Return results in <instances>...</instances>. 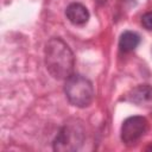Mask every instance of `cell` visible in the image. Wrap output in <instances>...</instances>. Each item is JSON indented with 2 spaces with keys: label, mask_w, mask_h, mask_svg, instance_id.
Wrapping results in <instances>:
<instances>
[{
  "label": "cell",
  "mask_w": 152,
  "mask_h": 152,
  "mask_svg": "<svg viewBox=\"0 0 152 152\" xmlns=\"http://www.w3.org/2000/svg\"><path fill=\"white\" fill-rule=\"evenodd\" d=\"M124 100L137 106L152 107V87L148 84H140L127 93Z\"/></svg>",
  "instance_id": "cell-5"
},
{
  "label": "cell",
  "mask_w": 152,
  "mask_h": 152,
  "mask_svg": "<svg viewBox=\"0 0 152 152\" xmlns=\"http://www.w3.org/2000/svg\"><path fill=\"white\" fill-rule=\"evenodd\" d=\"M44 63L48 72L56 80H66L74 74V53L69 45L58 37L49 39L45 44Z\"/></svg>",
  "instance_id": "cell-1"
},
{
  "label": "cell",
  "mask_w": 152,
  "mask_h": 152,
  "mask_svg": "<svg viewBox=\"0 0 152 152\" xmlns=\"http://www.w3.org/2000/svg\"><path fill=\"white\" fill-rule=\"evenodd\" d=\"M148 131V121L145 116L133 115L127 118L122 125L120 131L121 141L127 146L135 145Z\"/></svg>",
  "instance_id": "cell-4"
},
{
  "label": "cell",
  "mask_w": 152,
  "mask_h": 152,
  "mask_svg": "<svg viewBox=\"0 0 152 152\" xmlns=\"http://www.w3.org/2000/svg\"><path fill=\"white\" fill-rule=\"evenodd\" d=\"M64 94L68 101L78 108L90 106L95 96L93 83L87 77L78 74H72L65 80Z\"/></svg>",
  "instance_id": "cell-2"
},
{
  "label": "cell",
  "mask_w": 152,
  "mask_h": 152,
  "mask_svg": "<svg viewBox=\"0 0 152 152\" xmlns=\"http://www.w3.org/2000/svg\"><path fill=\"white\" fill-rule=\"evenodd\" d=\"M86 131L78 120L66 122L53 139L52 147L57 152H75L78 151L84 141Z\"/></svg>",
  "instance_id": "cell-3"
},
{
  "label": "cell",
  "mask_w": 152,
  "mask_h": 152,
  "mask_svg": "<svg viewBox=\"0 0 152 152\" xmlns=\"http://www.w3.org/2000/svg\"><path fill=\"white\" fill-rule=\"evenodd\" d=\"M140 44V36L133 31H125L119 38V49L122 52H132Z\"/></svg>",
  "instance_id": "cell-7"
},
{
  "label": "cell",
  "mask_w": 152,
  "mask_h": 152,
  "mask_svg": "<svg viewBox=\"0 0 152 152\" xmlns=\"http://www.w3.org/2000/svg\"><path fill=\"white\" fill-rule=\"evenodd\" d=\"M141 25L146 28L152 31V12H146L141 17Z\"/></svg>",
  "instance_id": "cell-8"
},
{
  "label": "cell",
  "mask_w": 152,
  "mask_h": 152,
  "mask_svg": "<svg viewBox=\"0 0 152 152\" xmlns=\"http://www.w3.org/2000/svg\"><path fill=\"white\" fill-rule=\"evenodd\" d=\"M66 19L74 25H84L89 20V11L81 2H71L65 8Z\"/></svg>",
  "instance_id": "cell-6"
},
{
  "label": "cell",
  "mask_w": 152,
  "mask_h": 152,
  "mask_svg": "<svg viewBox=\"0 0 152 152\" xmlns=\"http://www.w3.org/2000/svg\"><path fill=\"white\" fill-rule=\"evenodd\" d=\"M146 150H152V144H151V145H148V146L146 147Z\"/></svg>",
  "instance_id": "cell-9"
}]
</instances>
